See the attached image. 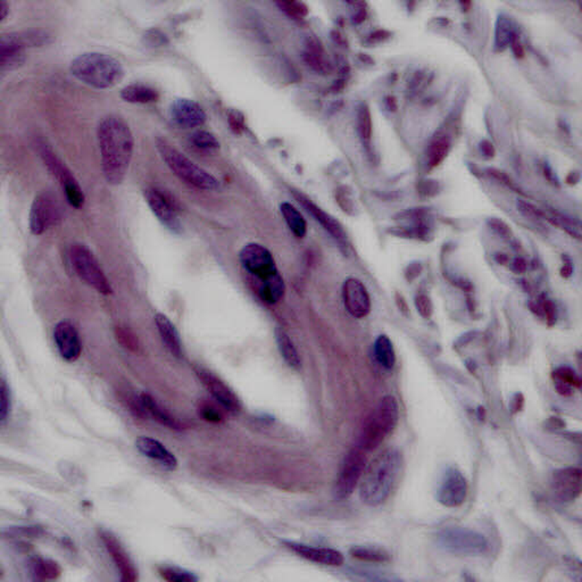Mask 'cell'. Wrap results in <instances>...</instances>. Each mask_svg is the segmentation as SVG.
I'll use <instances>...</instances> for the list:
<instances>
[{"mask_svg":"<svg viewBox=\"0 0 582 582\" xmlns=\"http://www.w3.org/2000/svg\"><path fill=\"white\" fill-rule=\"evenodd\" d=\"M97 141L104 177L108 184L119 186L127 177L134 157V134L122 117L107 115L97 127Z\"/></svg>","mask_w":582,"mask_h":582,"instance_id":"1","label":"cell"},{"mask_svg":"<svg viewBox=\"0 0 582 582\" xmlns=\"http://www.w3.org/2000/svg\"><path fill=\"white\" fill-rule=\"evenodd\" d=\"M239 260L262 302L274 305L281 300L286 286L267 247L256 243H247L240 250Z\"/></svg>","mask_w":582,"mask_h":582,"instance_id":"2","label":"cell"},{"mask_svg":"<svg viewBox=\"0 0 582 582\" xmlns=\"http://www.w3.org/2000/svg\"><path fill=\"white\" fill-rule=\"evenodd\" d=\"M403 470V456L396 448L385 449L366 464L359 481V498L369 507L383 505L393 493Z\"/></svg>","mask_w":582,"mask_h":582,"instance_id":"3","label":"cell"},{"mask_svg":"<svg viewBox=\"0 0 582 582\" xmlns=\"http://www.w3.org/2000/svg\"><path fill=\"white\" fill-rule=\"evenodd\" d=\"M70 72L77 80L93 89H112L123 80L122 64L104 53H84L70 64Z\"/></svg>","mask_w":582,"mask_h":582,"instance_id":"4","label":"cell"},{"mask_svg":"<svg viewBox=\"0 0 582 582\" xmlns=\"http://www.w3.org/2000/svg\"><path fill=\"white\" fill-rule=\"evenodd\" d=\"M400 421V406L395 397L387 395L380 400L366 419L359 435V445L366 452L376 450L393 433Z\"/></svg>","mask_w":582,"mask_h":582,"instance_id":"5","label":"cell"},{"mask_svg":"<svg viewBox=\"0 0 582 582\" xmlns=\"http://www.w3.org/2000/svg\"><path fill=\"white\" fill-rule=\"evenodd\" d=\"M156 148L164 163L183 182L205 191L217 190L220 186V181L213 174L204 170L203 167L180 153L167 140L157 139Z\"/></svg>","mask_w":582,"mask_h":582,"instance_id":"6","label":"cell"},{"mask_svg":"<svg viewBox=\"0 0 582 582\" xmlns=\"http://www.w3.org/2000/svg\"><path fill=\"white\" fill-rule=\"evenodd\" d=\"M69 256L72 269L84 283L104 296H108L113 293L110 280L107 279L99 262L86 245H72Z\"/></svg>","mask_w":582,"mask_h":582,"instance_id":"7","label":"cell"},{"mask_svg":"<svg viewBox=\"0 0 582 582\" xmlns=\"http://www.w3.org/2000/svg\"><path fill=\"white\" fill-rule=\"evenodd\" d=\"M437 544L446 552L459 556H480L488 550L489 542L476 530L448 526L437 533Z\"/></svg>","mask_w":582,"mask_h":582,"instance_id":"8","label":"cell"},{"mask_svg":"<svg viewBox=\"0 0 582 582\" xmlns=\"http://www.w3.org/2000/svg\"><path fill=\"white\" fill-rule=\"evenodd\" d=\"M50 36L44 31H29L24 34H3L0 40L1 71L14 70L24 63L25 48L49 43Z\"/></svg>","mask_w":582,"mask_h":582,"instance_id":"9","label":"cell"},{"mask_svg":"<svg viewBox=\"0 0 582 582\" xmlns=\"http://www.w3.org/2000/svg\"><path fill=\"white\" fill-rule=\"evenodd\" d=\"M39 153H40L43 162L46 165L47 170L49 171V173L58 181L62 189L64 190L67 203L74 208L80 210L86 203V196L70 169L46 143H39Z\"/></svg>","mask_w":582,"mask_h":582,"instance_id":"10","label":"cell"},{"mask_svg":"<svg viewBox=\"0 0 582 582\" xmlns=\"http://www.w3.org/2000/svg\"><path fill=\"white\" fill-rule=\"evenodd\" d=\"M366 464H367V456H366L365 450H363L359 446L350 449L343 459L339 476L333 490L337 499L343 500L353 495L356 487L359 485V481L362 479Z\"/></svg>","mask_w":582,"mask_h":582,"instance_id":"11","label":"cell"},{"mask_svg":"<svg viewBox=\"0 0 582 582\" xmlns=\"http://www.w3.org/2000/svg\"><path fill=\"white\" fill-rule=\"evenodd\" d=\"M62 221L60 203L53 193L44 191L34 198L29 214V226L34 236H41Z\"/></svg>","mask_w":582,"mask_h":582,"instance_id":"12","label":"cell"},{"mask_svg":"<svg viewBox=\"0 0 582 582\" xmlns=\"http://www.w3.org/2000/svg\"><path fill=\"white\" fill-rule=\"evenodd\" d=\"M143 196L160 223L167 226L172 232L180 233L182 231V224L178 215L177 203L170 195L157 188H148L145 190Z\"/></svg>","mask_w":582,"mask_h":582,"instance_id":"13","label":"cell"},{"mask_svg":"<svg viewBox=\"0 0 582 582\" xmlns=\"http://www.w3.org/2000/svg\"><path fill=\"white\" fill-rule=\"evenodd\" d=\"M468 481L459 469L448 468L445 471L437 489V499L441 505L449 509L459 507L465 502Z\"/></svg>","mask_w":582,"mask_h":582,"instance_id":"14","label":"cell"},{"mask_svg":"<svg viewBox=\"0 0 582 582\" xmlns=\"http://www.w3.org/2000/svg\"><path fill=\"white\" fill-rule=\"evenodd\" d=\"M195 372L207 391L226 411L231 414H238L240 412L241 403L239 398L223 380H221L214 373L203 367H196Z\"/></svg>","mask_w":582,"mask_h":582,"instance_id":"15","label":"cell"},{"mask_svg":"<svg viewBox=\"0 0 582 582\" xmlns=\"http://www.w3.org/2000/svg\"><path fill=\"white\" fill-rule=\"evenodd\" d=\"M582 472L578 468L555 470L550 476V487L561 502L576 500L581 494Z\"/></svg>","mask_w":582,"mask_h":582,"instance_id":"16","label":"cell"},{"mask_svg":"<svg viewBox=\"0 0 582 582\" xmlns=\"http://www.w3.org/2000/svg\"><path fill=\"white\" fill-rule=\"evenodd\" d=\"M169 115L172 122L183 129L202 127L206 122V112L195 100L179 98L171 103Z\"/></svg>","mask_w":582,"mask_h":582,"instance_id":"17","label":"cell"},{"mask_svg":"<svg viewBox=\"0 0 582 582\" xmlns=\"http://www.w3.org/2000/svg\"><path fill=\"white\" fill-rule=\"evenodd\" d=\"M100 538L103 540L105 548L113 559L114 564L119 570L122 581L134 582L138 580V570L134 566L123 545L120 540L110 531L103 530L100 533Z\"/></svg>","mask_w":582,"mask_h":582,"instance_id":"18","label":"cell"},{"mask_svg":"<svg viewBox=\"0 0 582 582\" xmlns=\"http://www.w3.org/2000/svg\"><path fill=\"white\" fill-rule=\"evenodd\" d=\"M343 300L346 310L356 319L369 315L371 300L365 286L359 280L350 278L343 282Z\"/></svg>","mask_w":582,"mask_h":582,"instance_id":"19","label":"cell"},{"mask_svg":"<svg viewBox=\"0 0 582 582\" xmlns=\"http://www.w3.org/2000/svg\"><path fill=\"white\" fill-rule=\"evenodd\" d=\"M53 340L60 357L66 362L73 363L82 352L80 337L73 324L67 321L57 323L53 330Z\"/></svg>","mask_w":582,"mask_h":582,"instance_id":"20","label":"cell"},{"mask_svg":"<svg viewBox=\"0 0 582 582\" xmlns=\"http://www.w3.org/2000/svg\"><path fill=\"white\" fill-rule=\"evenodd\" d=\"M295 197L298 200V203L305 208L307 213L311 214L314 217V220L317 223L321 224L323 229L326 230V232L330 233L333 239L338 241L340 247H343L347 250L350 245H348L347 234L345 232V230H343V226L335 217H331L330 214L326 213L321 207L315 205L312 200L308 199L307 197L304 196L302 193H295Z\"/></svg>","mask_w":582,"mask_h":582,"instance_id":"21","label":"cell"},{"mask_svg":"<svg viewBox=\"0 0 582 582\" xmlns=\"http://www.w3.org/2000/svg\"><path fill=\"white\" fill-rule=\"evenodd\" d=\"M287 548L295 553L300 557L310 562L326 566H340L343 563V555L339 550L326 547H313V546L298 544L293 542H283Z\"/></svg>","mask_w":582,"mask_h":582,"instance_id":"22","label":"cell"},{"mask_svg":"<svg viewBox=\"0 0 582 582\" xmlns=\"http://www.w3.org/2000/svg\"><path fill=\"white\" fill-rule=\"evenodd\" d=\"M138 452L145 457L157 462L164 469L174 471L178 468V459L163 444L150 437H140L136 441Z\"/></svg>","mask_w":582,"mask_h":582,"instance_id":"23","label":"cell"},{"mask_svg":"<svg viewBox=\"0 0 582 582\" xmlns=\"http://www.w3.org/2000/svg\"><path fill=\"white\" fill-rule=\"evenodd\" d=\"M140 400L143 403V409L146 411L147 416L153 417L156 422L162 426H167L169 429L175 431H182L186 426L175 416L172 415L165 407L160 405L149 393H141Z\"/></svg>","mask_w":582,"mask_h":582,"instance_id":"24","label":"cell"},{"mask_svg":"<svg viewBox=\"0 0 582 582\" xmlns=\"http://www.w3.org/2000/svg\"><path fill=\"white\" fill-rule=\"evenodd\" d=\"M155 323L160 333V339L173 356H182V343L177 328L167 315L157 313L155 315Z\"/></svg>","mask_w":582,"mask_h":582,"instance_id":"25","label":"cell"},{"mask_svg":"<svg viewBox=\"0 0 582 582\" xmlns=\"http://www.w3.org/2000/svg\"><path fill=\"white\" fill-rule=\"evenodd\" d=\"M303 56L307 65L317 73L328 74L332 70L329 62L324 57V49L321 41L317 40L316 38H307Z\"/></svg>","mask_w":582,"mask_h":582,"instance_id":"26","label":"cell"},{"mask_svg":"<svg viewBox=\"0 0 582 582\" xmlns=\"http://www.w3.org/2000/svg\"><path fill=\"white\" fill-rule=\"evenodd\" d=\"M121 98L127 103L146 105L156 103L160 98V93L156 89L146 84H132L121 90Z\"/></svg>","mask_w":582,"mask_h":582,"instance_id":"27","label":"cell"},{"mask_svg":"<svg viewBox=\"0 0 582 582\" xmlns=\"http://www.w3.org/2000/svg\"><path fill=\"white\" fill-rule=\"evenodd\" d=\"M280 210H281L283 219L286 221L287 226H289L290 231L297 238L302 239V238L306 236V221L304 219L303 215L300 214V210L293 206V204L284 202V203L280 205Z\"/></svg>","mask_w":582,"mask_h":582,"instance_id":"28","label":"cell"},{"mask_svg":"<svg viewBox=\"0 0 582 582\" xmlns=\"http://www.w3.org/2000/svg\"><path fill=\"white\" fill-rule=\"evenodd\" d=\"M276 340L280 354L286 361L287 364L293 369H300V355H298L296 347L293 345V340L290 339L289 335L281 328H276Z\"/></svg>","mask_w":582,"mask_h":582,"instance_id":"29","label":"cell"},{"mask_svg":"<svg viewBox=\"0 0 582 582\" xmlns=\"http://www.w3.org/2000/svg\"><path fill=\"white\" fill-rule=\"evenodd\" d=\"M514 24L505 14H499L496 21L495 49L496 51H504L511 45L514 34Z\"/></svg>","mask_w":582,"mask_h":582,"instance_id":"30","label":"cell"},{"mask_svg":"<svg viewBox=\"0 0 582 582\" xmlns=\"http://www.w3.org/2000/svg\"><path fill=\"white\" fill-rule=\"evenodd\" d=\"M555 381V388L563 396L572 395L573 389L580 387V379L573 369L570 367H559L553 374Z\"/></svg>","mask_w":582,"mask_h":582,"instance_id":"31","label":"cell"},{"mask_svg":"<svg viewBox=\"0 0 582 582\" xmlns=\"http://www.w3.org/2000/svg\"><path fill=\"white\" fill-rule=\"evenodd\" d=\"M374 354L376 359L380 363V365L390 369H393L396 363V353L393 350V345L389 337L381 335L378 337L374 343Z\"/></svg>","mask_w":582,"mask_h":582,"instance_id":"32","label":"cell"},{"mask_svg":"<svg viewBox=\"0 0 582 582\" xmlns=\"http://www.w3.org/2000/svg\"><path fill=\"white\" fill-rule=\"evenodd\" d=\"M357 134L363 146L369 148L372 139V117L365 103L361 104L357 108Z\"/></svg>","mask_w":582,"mask_h":582,"instance_id":"33","label":"cell"},{"mask_svg":"<svg viewBox=\"0 0 582 582\" xmlns=\"http://www.w3.org/2000/svg\"><path fill=\"white\" fill-rule=\"evenodd\" d=\"M350 554L354 559H359L363 562L386 563L390 561L389 553L385 549L376 548V547L357 546L350 549Z\"/></svg>","mask_w":582,"mask_h":582,"instance_id":"34","label":"cell"},{"mask_svg":"<svg viewBox=\"0 0 582 582\" xmlns=\"http://www.w3.org/2000/svg\"><path fill=\"white\" fill-rule=\"evenodd\" d=\"M60 572L58 564L50 559H36L32 562V573L36 580L57 579Z\"/></svg>","mask_w":582,"mask_h":582,"instance_id":"35","label":"cell"},{"mask_svg":"<svg viewBox=\"0 0 582 582\" xmlns=\"http://www.w3.org/2000/svg\"><path fill=\"white\" fill-rule=\"evenodd\" d=\"M450 139L447 136H437L430 145L429 164L431 167H436L443 163L450 150Z\"/></svg>","mask_w":582,"mask_h":582,"instance_id":"36","label":"cell"},{"mask_svg":"<svg viewBox=\"0 0 582 582\" xmlns=\"http://www.w3.org/2000/svg\"><path fill=\"white\" fill-rule=\"evenodd\" d=\"M158 572L165 581L169 582H196L199 580L195 573L177 566H163L160 568Z\"/></svg>","mask_w":582,"mask_h":582,"instance_id":"37","label":"cell"},{"mask_svg":"<svg viewBox=\"0 0 582 582\" xmlns=\"http://www.w3.org/2000/svg\"><path fill=\"white\" fill-rule=\"evenodd\" d=\"M190 143H193V146L196 147L197 149L203 151H213L220 148V143L217 136L204 130L197 131L193 136H190Z\"/></svg>","mask_w":582,"mask_h":582,"instance_id":"38","label":"cell"},{"mask_svg":"<svg viewBox=\"0 0 582 582\" xmlns=\"http://www.w3.org/2000/svg\"><path fill=\"white\" fill-rule=\"evenodd\" d=\"M276 5L279 6L280 10H283L287 15H289L295 20H303L304 17H306L308 14V7L302 1L283 0V1H278Z\"/></svg>","mask_w":582,"mask_h":582,"instance_id":"39","label":"cell"},{"mask_svg":"<svg viewBox=\"0 0 582 582\" xmlns=\"http://www.w3.org/2000/svg\"><path fill=\"white\" fill-rule=\"evenodd\" d=\"M115 337H117V343H120L121 346L124 347L125 350L134 352V353L139 352V341L130 330L124 328V326H117L115 328Z\"/></svg>","mask_w":582,"mask_h":582,"instance_id":"40","label":"cell"},{"mask_svg":"<svg viewBox=\"0 0 582 582\" xmlns=\"http://www.w3.org/2000/svg\"><path fill=\"white\" fill-rule=\"evenodd\" d=\"M1 396H0V421L3 424L6 423L8 420V416L10 414L12 409V396H10V387L7 386V383L3 379L1 381Z\"/></svg>","mask_w":582,"mask_h":582,"instance_id":"41","label":"cell"},{"mask_svg":"<svg viewBox=\"0 0 582 582\" xmlns=\"http://www.w3.org/2000/svg\"><path fill=\"white\" fill-rule=\"evenodd\" d=\"M198 412H199V415L207 422L220 423L224 420L222 411L210 403L200 404Z\"/></svg>","mask_w":582,"mask_h":582,"instance_id":"42","label":"cell"},{"mask_svg":"<svg viewBox=\"0 0 582 582\" xmlns=\"http://www.w3.org/2000/svg\"><path fill=\"white\" fill-rule=\"evenodd\" d=\"M416 310L424 319H430L433 313V302L426 295H420L415 300Z\"/></svg>","mask_w":582,"mask_h":582,"instance_id":"43","label":"cell"},{"mask_svg":"<svg viewBox=\"0 0 582 582\" xmlns=\"http://www.w3.org/2000/svg\"><path fill=\"white\" fill-rule=\"evenodd\" d=\"M518 210H519L520 213L523 214L526 217H529V219L545 217V214L542 213V210H538L533 205L528 203V202H524V200L518 202Z\"/></svg>","mask_w":582,"mask_h":582,"instance_id":"44","label":"cell"},{"mask_svg":"<svg viewBox=\"0 0 582 582\" xmlns=\"http://www.w3.org/2000/svg\"><path fill=\"white\" fill-rule=\"evenodd\" d=\"M428 81H429V79H428L426 72H424V71L416 72L412 80H411V84H409L411 93L417 95L423 88L426 87V84H428Z\"/></svg>","mask_w":582,"mask_h":582,"instance_id":"45","label":"cell"},{"mask_svg":"<svg viewBox=\"0 0 582 582\" xmlns=\"http://www.w3.org/2000/svg\"><path fill=\"white\" fill-rule=\"evenodd\" d=\"M229 123L236 134H241L245 129V117L238 110H231L229 114Z\"/></svg>","mask_w":582,"mask_h":582,"instance_id":"46","label":"cell"},{"mask_svg":"<svg viewBox=\"0 0 582 582\" xmlns=\"http://www.w3.org/2000/svg\"><path fill=\"white\" fill-rule=\"evenodd\" d=\"M488 224H489L490 228L495 231L497 234L502 237V238H509L511 234H512V231L509 229V226L504 222V221L498 220V219H496V217H493V219H489L488 220Z\"/></svg>","mask_w":582,"mask_h":582,"instance_id":"47","label":"cell"},{"mask_svg":"<svg viewBox=\"0 0 582 582\" xmlns=\"http://www.w3.org/2000/svg\"><path fill=\"white\" fill-rule=\"evenodd\" d=\"M390 36H391V34H390V32H388V31L378 30L376 31V32H373L372 34H369V37L367 38L366 43L369 45L380 44V43L386 41Z\"/></svg>","mask_w":582,"mask_h":582,"instance_id":"48","label":"cell"},{"mask_svg":"<svg viewBox=\"0 0 582 582\" xmlns=\"http://www.w3.org/2000/svg\"><path fill=\"white\" fill-rule=\"evenodd\" d=\"M487 172H488L489 175H492V177L499 180L500 182L505 183L506 186H509L511 189H516V186H514V183L512 182V180L509 179V178L507 177L504 172H502V171L496 170V169H488Z\"/></svg>","mask_w":582,"mask_h":582,"instance_id":"49","label":"cell"},{"mask_svg":"<svg viewBox=\"0 0 582 582\" xmlns=\"http://www.w3.org/2000/svg\"><path fill=\"white\" fill-rule=\"evenodd\" d=\"M511 48H512L513 53H514V56L516 58H523L524 57V48H523L522 44H521V40H520L519 36L518 34H514V37H513L512 41H511Z\"/></svg>","mask_w":582,"mask_h":582,"instance_id":"50","label":"cell"},{"mask_svg":"<svg viewBox=\"0 0 582 582\" xmlns=\"http://www.w3.org/2000/svg\"><path fill=\"white\" fill-rule=\"evenodd\" d=\"M480 151L483 153V156L486 158H493L495 156L496 150L493 143H490L489 140H483L479 143Z\"/></svg>","mask_w":582,"mask_h":582,"instance_id":"51","label":"cell"},{"mask_svg":"<svg viewBox=\"0 0 582 582\" xmlns=\"http://www.w3.org/2000/svg\"><path fill=\"white\" fill-rule=\"evenodd\" d=\"M544 174H545V178L548 180L549 182H559V179L556 177V174L554 173V171H553L552 167H549L547 163H546L545 167H544Z\"/></svg>","mask_w":582,"mask_h":582,"instance_id":"52","label":"cell"},{"mask_svg":"<svg viewBox=\"0 0 582 582\" xmlns=\"http://www.w3.org/2000/svg\"><path fill=\"white\" fill-rule=\"evenodd\" d=\"M10 13V6H8V3L6 1H1L0 3V21L3 22V21L6 20L7 15Z\"/></svg>","mask_w":582,"mask_h":582,"instance_id":"53","label":"cell"},{"mask_svg":"<svg viewBox=\"0 0 582 582\" xmlns=\"http://www.w3.org/2000/svg\"><path fill=\"white\" fill-rule=\"evenodd\" d=\"M366 17V12L364 10V8H361V10L357 12L355 15L353 16V23L355 24H361L362 22H364Z\"/></svg>","mask_w":582,"mask_h":582,"instance_id":"54","label":"cell"},{"mask_svg":"<svg viewBox=\"0 0 582 582\" xmlns=\"http://www.w3.org/2000/svg\"><path fill=\"white\" fill-rule=\"evenodd\" d=\"M513 267L516 269V272H523V271H526V260H522V258H516V260H514Z\"/></svg>","mask_w":582,"mask_h":582,"instance_id":"55","label":"cell"},{"mask_svg":"<svg viewBox=\"0 0 582 582\" xmlns=\"http://www.w3.org/2000/svg\"><path fill=\"white\" fill-rule=\"evenodd\" d=\"M386 104L387 107H388V110H393V112H395V110H397L396 99H395L393 97H387Z\"/></svg>","mask_w":582,"mask_h":582,"instance_id":"56","label":"cell"},{"mask_svg":"<svg viewBox=\"0 0 582 582\" xmlns=\"http://www.w3.org/2000/svg\"><path fill=\"white\" fill-rule=\"evenodd\" d=\"M580 180V174L579 172H571L569 174V177H568V182L570 184H573V183H577Z\"/></svg>","mask_w":582,"mask_h":582,"instance_id":"57","label":"cell"},{"mask_svg":"<svg viewBox=\"0 0 582 582\" xmlns=\"http://www.w3.org/2000/svg\"><path fill=\"white\" fill-rule=\"evenodd\" d=\"M571 273H572V267H571V265H570V264L564 265V267H563L562 269V276L568 278V276H571Z\"/></svg>","mask_w":582,"mask_h":582,"instance_id":"58","label":"cell"}]
</instances>
